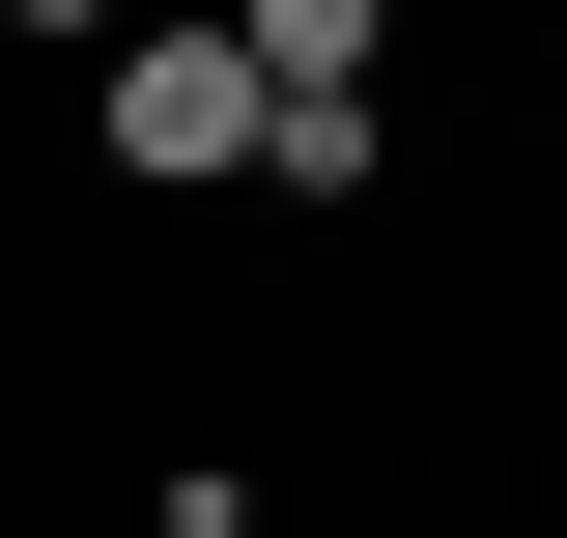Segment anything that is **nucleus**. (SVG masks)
I'll return each mask as SVG.
<instances>
[{
	"label": "nucleus",
	"mask_w": 567,
	"mask_h": 538,
	"mask_svg": "<svg viewBox=\"0 0 567 538\" xmlns=\"http://www.w3.org/2000/svg\"><path fill=\"white\" fill-rule=\"evenodd\" d=\"M114 170H256V58L227 29H142L114 58Z\"/></svg>",
	"instance_id": "obj_1"
},
{
	"label": "nucleus",
	"mask_w": 567,
	"mask_h": 538,
	"mask_svg": "<svg viewBox=\"0 0 567 538\" xmlns=\"http://www.w3.org/2000/svg\"><path fill=\"white\" fill-rule=\"evenodd\" d=\"M142 538H256V482H171V510H142Z\"/></svg>",
	"instance_id": "obj_2"
}]
</instances>
